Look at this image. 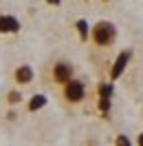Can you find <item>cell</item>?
Returning <instances> with one entry per match:
<instances>
[{
	"mask_svg": "<svg viewBox=\"0 0 143 146\" xmlns=\"http://www.w3.org/2000/svg\"><path fill=\"white\" fill-rule=\"evenodd\" d=\"M90 38H92V42L99 46H108L115 42L117 38V27L112 22H108V20H99L95 27H90Z\"/></svg>",
	"mask_w": 143,
	"mask_h": 146,
	"instance_id": "cell-1",
	"label": "cell"
},
{
	"mask_svg": "<svg viewBox=\"0 0 143 146\" xmlns=\"http://www.w3.org/2000/svg\"><path fill=\"white\" fill-rule=\"evenodd\" d=\"M86 98V84L81 82V80H75L73 78L71 82L64 84V100L71 102V104H77Z\"/></svg>",
	"mask_w": 143,
	"mask_h": 146,
	"instance_id": "cell-2",
	"label": "cell"
},
{
	"mask_svg": "<svg viewBox=\"0 0 143 146\" xmlns=\"http://www.w3.org/2000/svg\"><path fill=\"white\" fill-rule=\"evenodd\" d=\"M73 73H75V69H73L71 62H55L53 64V80L57 84H66L73 80Z\"/></svg>",
	"mask_w": 143,
	"mask_h": 146,
	"instance_id": "cell-3",
	"label": "cell"
},
{
	"mask_svg": "<svg viewBox=\"0 0 143 146\" xmlns=\"http://www.w3.org/2000/svg\"><path fill=\"white\" fill-rule=\"evenodd\" d=\"M130 60H132V51H121V53L115 58V62H112V69H110V80H117V78H121L125 71V66L130 64Z\"/></svg>",
	"mask_w": 143,
	"mask_h": 146,
	"instance_id": "cell-4",
	"label": "cell"
},
{
	"mask_svg": "<svg viewBox=\"0 0 143 146\" xmlns=\"http://www.w3.org/2000/svg\"><path fill=\"white\" fill-rule=\"evenodd\" d=\"M20 31V20L16 16L2 13L0 16V33H18Z\"/></svg>",
	"mask_w": 143,
	"mask_h": 146,
	"instance_id": "cell-5",
	"label": "cell"
},
{
	"mask_svg": "<svg viewBox=\"0 0 143 146\" xmlns=\"http://www.w3.org/2000/svg\"><path fill=\"white\" fill-rule=\"evenodd\" d=\"M33 69H31V64H20L16 73H13V78H16V82L18 84H31L33 82Z\"/></svg>",
	"mask_w": 143,
	"mask_h": 146,
	"instance_id": "cell-6",
	"label": "cell"
},
{
	"mask_svg": "<svg viewBox=\"0 0 143 146\" xmlns=\"http://www.w3.org/2000/svg\"><path fill=\"white\" fill-rule=\"evenodd\" d=\"M97 95H99V100H112V95H115V84L112 82H99Z\"/></svg>",
	"mask_w": 143,
	"mask_h": 146,
	"instance_id": "cell-7",
	"label": "cell"
},
{
	"mask_svg": "<svg viewBox=\"0 0 143 146\" xmlns=\"http://www.w3.org/2000/svg\"><path fill=\"white\" fill-rule=\"evenodd\" d=\"M46 95L44 93H35V95H33V98H31V100H29V111H31V113H35V111H40V109H44L46 106Z\"/></svg>",
	"mask_w": 143,
	"mask_h": 146,
	"instance_id": "cell-8",
	"label": "cell"
},
{
	"mask_svg": "<svg viewBox=\"0 0 143 146\" xmlns=\"http://www.w3.org/2000/svg\"><path fill=\"white\" fill-rule=\"evenodd\" d=\"M75 29H77V33H79L81 40H88V36H90V25L84 18H79L77 22H75Z\"/></svg>",
	"mask_w": 143,
	"mask_h": 146,
	"instance_id": "cell-9",
	"label": "cell"
},
{
	"mask_svg": "<svg viewBox=\"0 0 143 146\" xmlns=\"http://www.w3.org/2000/svg\"><path fill=\"white\" fill-rule=\"evenodd\" d=\"M7 102H9L11 106L20 104V102H22V95H20V91H9V93H7Z\"/></svg>",
	"mask_w": 143,
	"mask_h": 146,
	"instance_id": "cell-10",
	"label": "cell"
},
{
	"mask_svg": "<svg viewBox=\"0 0 143 146\" xmlns=\"http://www.w3.org/2000/svg\"><path fill=\"white\" fill-rule=\"evenodd\" d=\"M115 146H134V144H132V139L128 135H117L115 137Z\"/></svg>",
	"mask_w": 143,
	"mask_h": 146,
	"instance_id": "cell-11",
	"label": "cell"
},
{
	"mask_svg": "<svg viewBox=\"0 0 143 146\" xmlns=\"http://www.w3.org/2000/svg\"><path fill=\"white\" fill-rule=\"evenodd\" d=\"M136 146H143V133H139V135H136Z\"/></svg>",
	"mask_w": 143,
	"mask_h": 146,
	"instance_id": "cell-12",
	"label": "cell"
},
{
	"mask_svg": "<svg viewBox=\"0 0 143 146\" xmlns=\"http://www.w3.org/2000/svg\"><path fill=\"white\" fill-rule=\"evenodd\" d=\"M49 5H53V7H57V5H62V0H46Z\"/></svg>",
	"mask_w": 143,
	"mask_h": 146,
	"instance_id": "cell-13",
	"label": "cell"
},
{
	"mask_svg": "<svg viewBox=\"0 0 143 146\" xmlns=\"http://www.w3.org/2000/svg\"><path fill=\"white\" fill-rule=\"evenodd\" d=\"M104 2H108V0H104Z\"/></svg>",
	"mask_w": 143,
	"mask_h": 146,
	"instance_id": "cell-14",
	"label": "cell"
}]
</instances>
